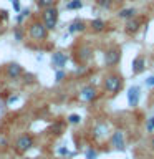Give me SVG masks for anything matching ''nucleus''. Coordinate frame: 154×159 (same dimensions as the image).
Here are the masks:
<instances>
[{"instance_id":"24","label":"nucleus","mask_w":154,"mask_h":159,"mask_svg":"<svg viewBox=\"0 0 154 159\" xmlns=\"http://www.w3.org/2000/svg\"><path fill=\"white\" fill-rule=\"evenodd\" d=\"M146 86H154V76H149L146 80Z\"/></svg>"},{"instance_id":"20","label":"nucleus","mask_w":154,"mask_h":159,"mask_svg":"<svg viewBox=\"0 0 154 159\" xmlns=\"http://www.w3.org/2000/svg\"><path fill=\"white\" fill-rule=\"evenodd\" d=\"M146 131L147 133H152L154 131V114H151L149 119H146Z\"/></svg>"},{"instance_id":"7","label":"nucleus","mask_w":154,"mask_h":159,"mask_svg":"<svg viewBox=\"0 0 154 159\" xmlns=\"http://www.w3.org/2000/svg\"><path fill=\"white\" fill-rule=\"evenodd\" d=\"M5 73H7V76L10 80H17L20 75L23 73V68L20 66L18 63H10V65H7V68H5Z\"/></svg>"},{"instance_id":"3","label":"nucleus","mask_w":154,"mask_h":159,"mask_svg":"<svg viewBox=\"0 0 154 159\" xmlns=\"http://www.w3.org/2000/svg\"><path fill=\"white\" fill-rule=\"evenodd\" d=\"M28 35L30 38L37 40V42H43L48 37V30L43 25V22H32L28 27Z\"/></svg>"},{"instance_id":"23","label":"nucleus","mask_w":154,"mask_h":159,"mask_svg":"<svg viewBox=\"0 0 154 159\" xmlns=\"http://www.w3.org/2000/svg\"><path fill=\"white\" fill-rule=\"evenodd\" d=\"M98 154H96V151H93V149H89V151L86 152V159H94Z\"/></svg>"},{"instance_id":"26","label":"nucleus","mask_w":154,"mask_h":159,"mask_svg":"<svg viewBox=\"0 0 154 159\" xmlns=\"http://www.w3.org/2000/svg\"><path fill=\"white\" fill-rule=\"evenodd\" d=\"M63 76H65V73H63V71H58V73H57V81H61Z\"/></svg>"},{"instance_id":"15","label":"nucleus","mask_w":154,"mask_h":159,"mask_svg":"<svg viewBox=\"0 0 154 159\" xmlns=\"http://www.w3.org/2000/svg\"><path fill=\"white\" fill-rule=\"evenodd\" d=\"M118 17H119V18H123V20H129V18L136 17V8L129 7V8H123V10H119Z\"/></svg>"},{"instance_id":"6","label":"nucleus","mask_w":154,"mask_h":159,"mask_svg":"<svg viewBox=\"0 0 154 159\" xmlns=\"http://www.w3.org/2000/svg\"><path fill=\"white\" fill-rule=\"evenodd\" d=\"M33 146V138L30 136V134H22L17 143H15V149H17L18 152H27L30 148Z\"/></svg>"},{"instance_id":"21","label":"nucleus","mask_w":154,"mask_h":159,"mask_svg":"<svg viewBox=\"0 0 154 159\" xmlns=\"http://www.w3.org/2000/svg\"><path fill=\"white\" fill-rule=\"evenodd\" d=\"M79 121H81V118H79L78 114H70L68 116V123L70 124H78Z\"/></svg>"},{"instance_id":"18","label":"nucleus","mask_w":154,"mask_h":159,"mask_svg":"<svg viewBox=\"0 0 154 159\" xmlns=\"http://www.w3.org/2000/svg\"><path fill=\"white\" fill-rule=\"evenodd\" d=\"M55 5V0H37V7L38 8H48V7H53Z\"/></svg>"},{"instance_id":"12","label":"nucleus","mask_w":154,"mask_h":159,"mask_svg":"<svg viewBox=\"0 0 154 159\" xmlns=\"http://www.w3.org/2000/svg\"><path fill=\"white\" fill-rule=\"evenodd\" d=\"M139 28H141V20H139V18L133 17V18H129L126 22V33L133 35V33H136Z\"/></svg>"},{"instance_id":"28","label":"nucleus","mask_w":154,"mask_h":159,"mask_svg":"<svg viewBox=\"0 0 154 159\" xmlns=\"http://www.w3.org/2000/svg\"><path fill=\"white\" fill-rule=\"evenodd\" d=\"M124 0H113V3H123Z\"/></svg>"},{"instance_id":"9","label":"nucleus","mask_w":154,"mask_h":159,"mask_svg":"<svg viewBox=\"0 0 154 159\" xmlns=\"http://www.w3.org/2000/svg\"><path fill=\"white\" fill-rule=\"evenodd\" d=\"M66 60H68V57H66V53H63V52H55L52 55V65L55 68H63L65 65H66Z\"/></svg>"},{"instance_id":"14","label":"nucleus","mask_w":154,"mask_h":159,"mask_svg":"<svg viewBox=\"0 0 154 159\" xmlns=\"http://www.w3.org/2000/svg\"><path fill=\"white\" fill-rule=\"evenodd\" d=\"M84 30H86V23H84L83 20H75V22H71L68 27L70 33H78V32H84Z\"/></svg>"},{"instance_id":"11","label":"nucleus","mask_w":154,"mask_h":159,"mask_svg":"<svg viewBox=\"0 0 154 159\" xmlns=\"http://www.w3.org/2000/svg\"><path fill=\"white\" fill-rule=\"evenodd\" d=\"M139 96H141V91H139L138 86H131V88H129V91H128V103H129V106H138Z\"/></svg>"},{"instance_id":"2","label":"nucleus","mask_w":154,"mask_h":159,"mask_svg":"<svg viewBox=\"0 0 154 159\" xmlns=\"http://www.w3.org/2000/svg\"><path fill=\"white\" fill-rule=\"evenodd\" d=\"M58 8L55 7H48V8H43V13H42V22L43 25L47 27V30H53L58 23Z\"/></svg>"},{"instance_id":"1","label":"nucleus","mask_w":154,"mask_h":159,"mask_svg":"<svg viewBox=\"0 0 154 159\" xmlns=\"http://www.w3.org/2000/svg\"><path fill=\"white\" fill-rule=\"evenodd\" d=\"M123 84H124V80H123L121 73L109 71V73L104 75V78H103V88H104V91L109 93V94H116L118 91H121Z\"/></svg>"},{"instance_id":"8","label":"nucleus","mask_w":154,"mask_h":159,"mask_svg":"<svg viewBox=\"0 0 154 159\" xmlns=\"http://www.w3.org/2000/svg\"><path fill=\"white\" fill-rule=\"evenodd\" d=\"M144 68H146V58L143 57V55H139L133 60V65H131V70H133V75H139L144 71Z\"/></svg>"},{"instance_id":"22","label":"nucleus","mask_w":154,"mask_h":159,"mask_svg":"<svg viewBox=\"0 0 154 159\" xmlns=\"http://www.w3.org/2000/svg\"><path fill=\"white\" fill-rule=\"evenodd\" d=\"M13 37H15V40H17V42H22V40H23L22 30H20V28H13Z\"/></svg>"},{"instance_id":"5","label":"nucleus","mask_w":154,"mask_h":159,"mask_svg":"<svg viewBox=\"0 0 154 159\" xmlns=\"http://www.w3.org/2000/svg\"><path fill=\"white\" fill-rule=\"evenodd\" d=\"M96 98H98V93H96V88H94L93 84H86V86H83L79 89V99H81V101L91 103Z\"/></svg>"},{"instance_id":"16","label":"nucleus","mask_w":154,"mask_h":159,"mask_svg":"<svg viewBox=\"0 0 154 159\" xmlns=\"http://www.w3.org/2000/svg\"><path fill=\"white\" fill-rule=\"evenodd\" d=\"M89 27L93 28V32H103V30L106 28V23H104V20H101V18H94V20H91Z\"/></svg>"},{"instance_id":"13","label":"nucleus","mask_w":154,"mask_h":159,"mask_svg":"<svg viewBox=\"0 0 154 159\" xmlns=\"http://www.w3.org/2000/svg\"><path fill=\"white\" fill-rule=\"evenodd\" d=\"M91 55H93V52H91V48L89 47H86V45H81L79 47V50H78V60L81 63H86L89 58H91Z\"/></svg>"},{"instance_id":"17","label":"nucleus","mask_w":154,"mask_h":159,"mask_svg":"<svg viewBox=\"0 0 154 159\" xmlns=\"http://www.w3.org/2000/svg\"><path fill=\"white\" fill-rule=\"evenodd\" d=\"M81 7H83L81 0H68V3H66V8L68 10H79Z\"/></svg>"},{"instance_id":"4","label":"nucleus","mask_w":154,"mask_h":159,"mask_svg":"<svg viewBox=\"0 0 154 159\" xmlns=\"http://www.w3.org/2000/svg\"><path fill=\"white\" fill-rule=\"evenodd\" d=\"M121 48L119 47H111V48H108L106 52H104V66H108V68H113V66H116V65L121 61Z\"/></svg>"},{"instance_id":"29","label":"nucleus","mask_w":154,"mask_h":159,"mask_svg":"<svg viewBox=\"0 0 154 159\" xmlns=\"http://www.w3.org/2000/svg\"><path fill=\"white\" fill-rule=\"evenodd\" d=\"M151 149H152V151H154V138L151 139Z\"/></svg>"},{"instance_id":"25","label":"nucleus","mask_w":154,"mask_h":159,"mask_svg":"<svg viewBox=\"0 0 154 159\" xmlns=\"http://www.w3.org/2000/svg\"><path fill=\"white\" fill-rule=\"evenodd\" d=\"M12 3H13V8L18 12V10H20V3H18V0H12Z\"/></svg>"},{"instance_id":"19","label":"nucleus","mask_w":154,"mask_h":159,"mask_svg":"<svg viewBox=\"0 0 154 159\" xmlns=\"http://www.w3.org/2000/svg\"><path fill=\"white\" fill-rule=\"evenodd\" d=\"M94 2H96L98 7L106 8V10H109V8L113 7V0H94Z\"/></svg>"},{"instance_id":"27","label":"nucleus","mask_w":154,"mask_h":159,"mask_svg":"<svg viewBox=\"0 0 154 159\" xmlns=\"http://www.w3.org/2000/svg\"><path fill=\"white\" fill-rule=\"evenodd\" d=\"M60 154H68V149H65V148H61V149H60Z\"/></svg>"},{"instance_id":"10","label":"nucleus","mask_w":154,"mask_h":159,"mask_svg":"<svg viewBox=\"0 0 154 159\" xmlns=\"http://www.w3.org/2000/svg\"><path fill=\"white\" fill-rule=\"evenodd\" d=\"M111 146L114 149H124V134L123 131H114L113 136H111Z\"/></svg>"}]
</instances>
